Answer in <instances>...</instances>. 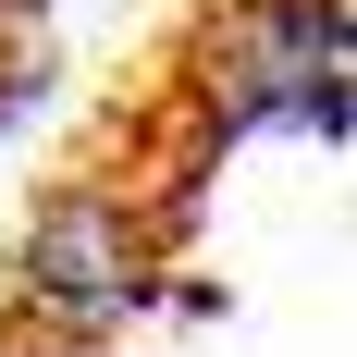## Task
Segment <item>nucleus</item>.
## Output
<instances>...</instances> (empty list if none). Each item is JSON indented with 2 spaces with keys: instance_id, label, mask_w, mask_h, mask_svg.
<instances>
[{
  "instance_id": "f257e3e1",
  "label": "nucleus",
  "mask_w": 357,
  "mask_h": 357,
  "mask_svg": "<svg viewBox=\"0 0 357 357\" xmlns=\"http://www.w3.org/2000/svg\"><path fill=\"white\" fill-rule=\"evenodd\" d=\"M160 247H173V234H160L111 173H62L25 210V234H13V308H25L37 333H62V345H99V333L136 321Z\"/></svg>"
}]
</instances>
